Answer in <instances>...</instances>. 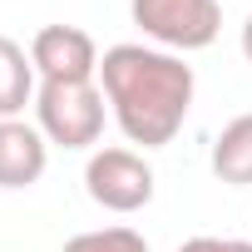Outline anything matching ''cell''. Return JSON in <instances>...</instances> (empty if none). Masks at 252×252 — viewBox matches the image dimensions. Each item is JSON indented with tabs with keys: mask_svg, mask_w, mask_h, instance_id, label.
<instances>
[{
	"mask_svg": "<svg viewBox=\"0 0 252 252\" xmlns=\"http://www.w3.org/2000/svg\"><path fill=\"white\" fill-rule=\"evenodd\" d=\"M99 89L119 134L139 149H163L193 109V64L149 45H114L99 60Z\"/></svg>",
	"mask_w": 252,
	"mask_h": 252,
	"instance_id": "obj_1",
	"label": "cell"
},
{
	"mask_svg": "<svg viewBox=\"0 0 252 252\" xmlns=\"http://www.w3.org/2000/svg\"><path fill=\"white\" fill-rule=\"evenodd\" d=\"M104 89L94 79H40L35 129L60 149H89L104 134Z\"/></svg>",
	"mask_w": 252,
	"mask_h": 252,
	"instance_id": "obj_2",
	"label": "cell"
},
{
	"mask_svg": "<svg viewBox=\"0 0 252 252\" xmlns=\"http://www.w3.org/2000/svg\"><path fill=\"white\" fill-rule=\"evenodd\" d=\"M129 15L168 55L173 50H183V55L208 50L222 30V5L218 0H129Z\"/></svg>",
	"mask_w": 252,
	"mask_h": 252,
	"instance_id": "obj_3",
	"label": "cell"
},
{
	"mask_svg": "<svg viewBox=\"0 0 252 252\" xmlns=\"http://www.w3.org/2000/svg\"><path fill=\"white\" fill-rule=\"evenodd\" d=\"M84 193L104 213H139L154 203V168L134 149H94L84 163Z\"/></svg>",
	"mask_w": 252,
	"mask_h": 252,
	"instance_id": "obj_4",
	"label": "cell"
},
{
	"mask_svg": "<svg viewBox=\"0 0 252 252\" xmlns=\"http://www.w3.org/2000/svg\"><path fill=\"white\" fill-rule=\"evenodd\" d=\"M30 60L40 79H99V45L79 25H45L30 40Z\"/></svg>",
	"mask_w": 252,
	"mask_h": 252,
	"instance_id": "obj_5",
	"label": "cell"
},
{
	"mask_svg": "<svg viewBox=\"0 0 252 252\" xmlns=\"http://www.w3.org/2000/svg\"><path fill=\"white\" fill-rule=\"evenodd\" d=\"M50 168V139L25 119H0V188H30Z\"/></svg>",
	"mask_w": 252,
	"mask_h": 252,
	"instance_id": "obj_6",
	"label": "cell"
},
{
	"mask_svg": "<svg viewBox=\"0 0 252 252\" xmlns=\"http://www.w3.org/2000/svg\"><path fill=\"white\" fill-rule=\"evenodd\" d=\"M35 60L25 45L0 35V119H20L25 104H35Z\"/></svg>",
	"mask_w": 252,
	"mask_h": 252,
	"instance_id": "obj_7",
	"label": "cell"
},
{
	"mask_svg": "<svg viewBox=\"0 0 252 252\" xmlns=\"http://www.w3.org/2000/svg\"><path fill=\"white\" fill-rule=\"evenodd\" d=\"M213 173L227 188H247L252 183V114H237L232 124H222V134L213 139Z\"/></svg>",
	"mask_w": 252,
	"mask_h": 252,
	"instance_id": "obj_8",
	"label": "cell"
},
{
	"mask_svg": "<svg viewBox=\"0 0 252 252\" xmlns=\"http://www.w3.org/2000/svg\"><path fill=\"white\" fill-rule=\"evenodd\" d=\"M64 252H149V242L134 227H89V232H74Z\"/></svg>",
	"mask_w": 252,
	"mask_h": 252,
	"instance_id": "obj_9",
	"label": "cell"
},
{
	"mask_svg": "<svg viewBox=\"0 0 252 252\" xmlns=\"http://www.w3.org/2000/svg\"><path fill=\"white\" fill-rule=\"evenodd\" d=\"M178 252H252V237H188Z\"/></svg>",
	"mask_w": 252,
	"mask_h": 252,
	"instance_id": "obj_10",
	"label": "cell"
},
{
	"mask_svg": "<svg viewBox=\"0 0 252 252\" xmlns=\"http://www.w3.org/2000/svg\"><path fill=\"white\" fill-rule=\"evenodd\" d=\"M242 55H247V64H252V15L242 20Z\"/></svg>",
	"mask_w": 252,
	"mask_h": 252,
	"instance_id": "obj_11",
	"label": "cell"
}]
</instances>
